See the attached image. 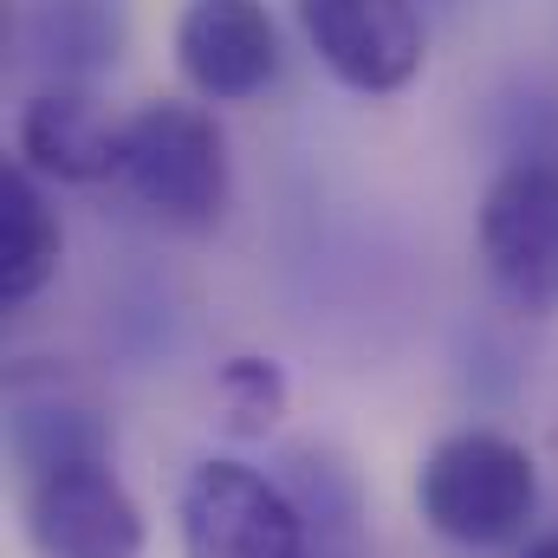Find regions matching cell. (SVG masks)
Wrapping results in <instances>:
<instances>
[{
    "mask_svg": "<svg viewBox=\"0 0 558 558\" xmlns=\"http://www.w3.org/2000/svg\"><path fill=\"white\" fill-rule=\"evenodd\" d=\"M292 403V384H286V364L279 357H260V351H241L215 371V410H221V428L234 441H260L274 435L279 416Z\"/></svg>",
    "mask_w": 558,
    "mask_h": 558,
    "instance_id": "12",
    "label": "cell"
},
{
    "mask_svg": "<svg viewBox=\"0 0 558 558\" xmlns=\"http://www.w3.org/2000/svg\"><path fill=\"white\" fill-rule=\"evenodd\" d=\"M124 124L92 85H72V78H52L39 85L26 105H20V124H13V149L20 162L39 175V182H111L118 162H124Z\"/></svg>",
    "mask_w": 558,
    "mask_h": 558,
    "instance_id": "8",
    "label": "cell"
},
{
    "mask_svg": "<svg viewBox=\"0 0 558 558\" xmlns=\"http://www.w3.org/2000/svg\"><path fill=\"white\" fill-rule=\"evenodd\" d=\"M182 558H312V520L267 468L215 454L175 500Z\"/></svg>",
    "mask_w": 558,
    "mask_h": 558,
    "instance_id": "4",
    "label": "cell"
},
{
    "mask_svg": "<svg viewBox=\"0 0 558 558\" xmlns=\"http://www.w3.org/2000/svg\"><path fill=\"white\" fill-rule=\"evenodd\" d=\"M118 182L137 195L162 228L208 234L228 215V195H234L228 131L215 124V111H202L189 98H149L124 124Z\"/></svg>",
    "mask_w": 558,
    "mask_h": 558,
    "instance_id": "2",
    "label": "cell"
},
{
    "mask_svg": "<svg viewBox=\"0 0 558 558\" xmlns=\"http://www.w3.org/2000/svg\"><path fill=\"white\" fill-rule=\"evenodd\" d=\"M175 72L208 105H247L279 78V26L267 0H189L175 13Z\"/></svg>",
    "mask_w": 558,
    "mask_h": 558,
    "instance_id": "7",
    "label": "cell"
},
{
    "mask_svg": "<svg viewBox=\"0 0 558 558\" xmlns=\"http://www.w3.org/2000/svg\"><path fill=\"white\" fill-rule=\"evenodd\" d=\"M312 59L357 98H397L422 78L428 26L416 0H292Z\"/></svg>",
    "mask_w": 558,
    "mask_h": 558,
    "instance_id": "6",
    "label": "cell"
},
{
    "mask_svg": "<svg viewBox=\"0 0 558 558\" xmlns=\"http://www.w3.org/2000/svg\"><path fill=\"white\" fill-rule=\"evenodd\" d=\"M416 513L448 546H513L539 513V461L500 428H454L422 454Z\"/></svg>",
    "mask_w": 558,
    "mask_h": 558,
    "instance_id": "1",
    "label": "cell"
},
{
    "mask_svg": "<svg viewBox=\"0 0 558 558\" xmlns=\"http://www.w3.org/2000/svg\"><path fill=\"white\" fill-rule=\"evenodd\" d=\"M26 33H33V52L46 72L85 85L98 65L118 59L124 20H118V0H39Z\"/></svg>",
    "mask_w": 558,
    "mask_h": 558,
    "instance_id": "10",
    "label": "cell"
},
{
    "mask_svg": "<svg viewBox=\"0 0 558 558\" xmlns=\"http://www.w3.org/2000/svg\"><path fill=\"white\" fill-rule=\"evenodd\" d=\"M20 526L33 558H143L149 546L143 507L111 468V454H78L26 474Z\"/></svg>",
    "mask_w": 558,
    "mask_h": 558,
    "instance_id": "5",
    "label": "cell"
},
{
    "mask_svg": "<svg viewBox=\"0 0 558 558\" xmlns=\"http://www.w3.org/2000/svg\"><path fill=\"white\" fill-rule=\"evenodd\" d=\"M78 454H111L98 410H85L72 397H33L20 384V397H13V461H20V474L59 468V461H78Z\"/></svg>",
    "mask_w": 558,
    "mask_h": 558,
    "instance_id": "11",
    "label": "cell"
},
{
    "mask_svg": "<svg viewBox=\"0 0 558 558\" xmlns=\"http://www.w3.org/2000/svg\"><path fill=\"white\" fill-rule=\"evenodd\" d=\"M65 234L46 202V182L26 162L0 169V305H33L59 274Z\"/></svg>",
    "mask_w": 558,
    "mask_h": 558,
    "instance_id": "9",
    "label": "cell"
},
{
    "mask_svg": "<svg viewBox=\"0 0 558 558\" xmlns=\"http://www.w3.org/2000/svg\"><path fill=\"white\" fill-rule=\"evenodd\" d=\"M481 274L520 318L558 312V162L553 156H513L474 215Z\"/></svg>",
    "mask_w": 558,
    "mask_h": 558,
    "instance_id": "3",
    "label": "cell"
},
{
    "mask_svg": "<svg viewBox=\"0 0 558 558\" xmlns=\"http://www.w3.org/2000/svg\"><path fill=\"white\" fill-rule=\"evenodd\" d=\"M526 558H558V533H546V539H533V546H526Z\"/></svg>",
    "mask_w": 558,
    "mask_h": 558,
    "instance_id": "13",
    "label": "cell"
}]
</instances>
